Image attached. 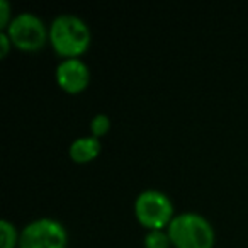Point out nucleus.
Wrapping results in <instances>:
<instances>
[{
	"instance_id": "obj_1",
	"label": "nucleus",
	"mask_w": 248,
	"mask_h": 248,
	"mask_svg": "<svg viewBox=\"0 0 248 248\" xmlns=\"http://www.w3.org/2000/svg\"><path fill=\"white\" fill-rule=\"evenodd\" d=\"M92 32L85 21L77 14L63 12L49 24V43L63 58H80L89 49Z\"/></svg>"
},
{
	"instance_id": "obj_2",
	"label": "nucleus",
	"mask_w": 248,
	"mask_h": 248,
	"mask_svg": "<svg viewBox=\"0 0 248 248\" xmlns=\"http://www.w3.org/2000/svg\"><path fill=\"white\" fill-rule=\"evenodd\" d=\"M172 245L177 248H213L216 233L204 214L184 211L173 216L167 226Z\"/></svg>"
},
{
	"instance_id": "obj_3",
	"label": "nucleus",
	"mask_w": 248,
	"mask_h": 248,
	"mask_svg": "<svg viewBox=\"0 0 248 248\" xmlns=\"http://www.w3.org/2000/svg\"><path fill=\"white\" fill-rule=\"evenodd\" d=\"M135 216L148 230H165L173 219V202L163 190L145 189L135 199Z\"/></svg>"
},
{
	"instance_id": "obj_4",
	"label": "nucleus",
	"mask_w": 248,
	"mask_h": 248,
	"mask_svg": "<svg viewBox=\"0 0 248 248\" xmlns=\"http://www.w3.org/2000/svg\"><path fill=\"white\" fill-rule=\"evenodd\" d=\"M68 230L62 221L43 216L29 221L21 230L19 248H66Z\"/></svg>"
},
{
	"instance_id": "obj_5",
	"label": "nucleus",
	"mask_w": 248,
	"mask_h": 248,
	"mask_svg": "<svg viewBox=\"0 0 248 248\" xmlns=\"http://www.w3.org/2000/svg\"><path fill=\"white\" fill-rule=\"evenodd\" d=\"M5 32L12 45L24 51H36L49 41V28L34 12H19L14 16Z\"/></svg>"
},
{
	"instance_id": "obj_6",
	"label": "nucleus",
	"mask_w": 248,
	"mask_h": 248,
	"mask_svg": "<svg viewBox=\"0 0 248 248\" xmlns=\"http://www.w3.org/2000/svg\"><path fill=\"white\" fill-rule=\"evenodd\" d=\"M55 78L65 92L78 93L90 82L89 65L82 58H63L55 68Z\"/></svg>"
},
{
	"instance_id": "obj_7",
	"label": "nucleus",
	"mask_w": 248,
	"mask_h": 248,
	"mask_svg": "<svg viewBox=\"0 0 248 248\" xmlns=\"http://www.w3.org/2000/svg\"><path fill=\"white\" fill-rule=\"evenodd\" d=\"M102 150L100 140L95 136H78L75 138L68 146V155L73 162L77 163H87L93 160Z\"/></svg>"
},
{
	"instance_id": "obj_8",
	"label": "nucleus",
	"mask_w": 248,
	"mask_h": 248,
	"mask_svg": "<svg viewBox=\"0 0 248 248\" xmlns=\"http://www.w3.org/2000/svg\"><path fill=\"white\" fill-rule=\"evenodd\" d=\"M0 233H2V243L0 248H16L19 247V238H21V231L17 230L12 221H9L7 217L0 221Z\"/></svg>"
},
{
	"instance_id": "obj_9",
	"label": "nucleus",
	"mask_w": 248,
	"mask_h": 248,
	"mask_svg": "<svg viewBox=\"0 0 248 248\" xmlns=\"http://www.w3.org/2000/svg\"><path fill=\"white\" fill-rule=\"evenodd\" d=\"M143 245L145 248H170L172 240L167 230H148L143 238Z\"/></svg>"
},
{
	"instance_id": "obj_10",
	"label": "nucleus",
	"mask_w": 248,
	"mask_h": 248,
	"mask_svg": "<svg viewBox=\"0 0 248 248\" xmlns=\"http://www.w3.org/2000/svg\"><path fill=\"white\" fill-rule=\"evenodd\" d=\"M110 129V117L106 112H97L95 116L90 119V135L100 140Z\"/></svg>"
},
{
	"instance_id": "obj_11",
	"label": "nucleus",
	"mask_w": 248,
	"mask_h": 248,
	"mask_svg": "<svg viewBox=\"0 0 248 248\" xmlns=\"http://www.w3.org/2000/svg\"><path fill=\"white\" fill-rule=\"evenodd\" d=\"M14 16L11 14V4L7 0H0V31H5Z\"/></svg>"
},
{
	"instance_id": "obj_12",
	"label": "nucleus",
	"mask_w": 248,
	"mask_h": 248,
	"mask_svg": "<svg viewBox=\"0 0 248 248\" xmlns=\"http://www.w3.org/2000/svg\"><path fill=\"white\" fill-rule=\"evenodd\" d=\"M11 46H12V41L9 38V34L5 31H0V56L5 58L11 51Z\"/></svg>"
}]
</instances>
